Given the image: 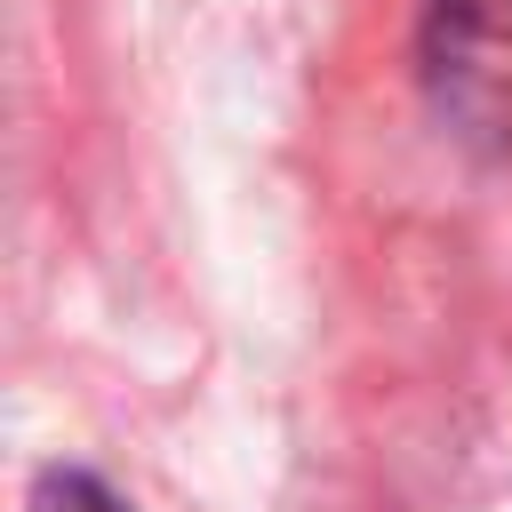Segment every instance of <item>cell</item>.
Listing matches in <instances>:
<instances>
[{"label":"cell","instance_id":"obj_1","mask_svg":"<svg viewBox=\"0 0 512 512\" xmlns=\"http://www.w3.org/2000/svg\"><path fill=\"white\" fill-rule=\"evenodd\" d=\"M424 80L464 136L512 144V0H424Z\"/></svg>","mask_w":512,"mask_h":512},{"label":"cell","instance_id":"obj_2","mask_svg":"<svg viewBox=\"0 0 512 512\" xmlns=\"http://www.w3.org/2000/svg\"><path fill=\"white\" fill-rule=\"evenodd\" d=\"M32 512H128L96 472H80V464H48L40 480H32Z\"/></svg>","mask_w":512,"mask_h":512}]
</instances>
